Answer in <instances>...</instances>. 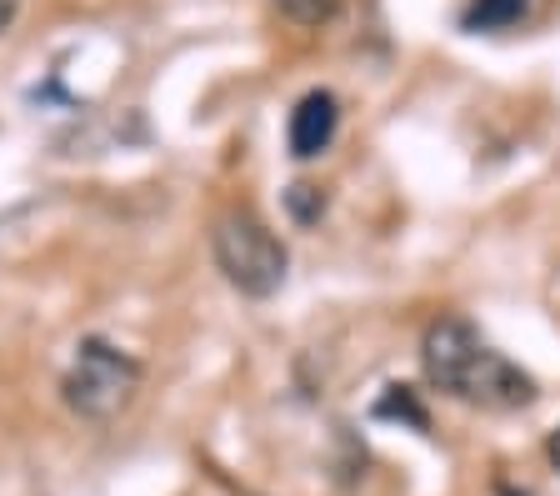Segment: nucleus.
I'll return each mask as SVG.
<instances>
[{"label":"nucleus","mask_w":560,"mask_h":496,"mask_svg":"<svg viewBox=\"0 0 560 496\" xmlns=\"http://www.w3.org/2000/svg\"><path fill=\"white\" fill-rule=\"evenodd\" d=\"M336 130H340L336 91H305L291 111V130H285V136H291V155L295 161H315L320 151H330Z\"/></svg>","instance_id":"4"},{"label":"nucleus","mask_w":560,"mask_h":496,"mask_svg":"<svg viewBox=\"0 0 560 496\" xmlns=\"http://www.w3.org/2000/svg\"><path fill=\"white\" fill-rule=\"evenodd\" d=\"M15 15H21V0H0V36L15 25Z\"/></svg>","instance_id":"8"},{"label":"nucleus","mask_w":560,"mask_h":496,"mask_svg":"<svg viewBox=\"0 0 560 496\" xmlns=\"http://www.w3.org/2000/svg\"><path fill=\"white\" fill-rule=\"evenodd\" d=\"M276 5L291 15L295 25H326L340 15V0H276Z\"/></svg>","instance_id":"7"},{"label":"nucleus","mask_w":560,"mask_h":496,"mask_svg":"<svg viewBox=\"0 0 560 496\" xmlns=\"http://www.w3.org/2000/svg\"><path fill=\"white\" fill-rule=\"evenodd\" d=\"M525 5L530 0H470L460 25L466 31H505V25H515L525 15Z\"/></svg>","instance_id":"5"},{"label":"nucleus","mask_w":560,"mask_h":496,"mask_svg":"<svg viewBox=\"0 0 560 496\" xmlns=\"http://www.w3.org/2000/svg\"><path fill=\"white\" fill-rule=\"evenodd\" d=\"M420 367L435 391L480 412H521L536 402V377L515 367L505 351H495L466 316H435L425 326Z\"/></svg>","instance_id":"1"},{"label":"nucleus","mask_w":560,"mask_h":496,"mask_svg":"<svg viewBox=\"0 0 560 496\" xmlns=\"http://www.w3.org/2000/svg\"><path fill=\"white\" fill-rule=\"evenodd\" d=\"M546 457H550V466H556V472H560V426H556V431H550V441H546Z\"/></svg>","instance_id":"9"},{"label":"nucleus","mask_w":560,"mask_h":496,"mask_svg":"<svg viewBox=\"0 0 560 496\" xmlns=\"http://www.w3.org/2000/svg\"><path fill=\"white\" fill-rule=\"evenodd\" d=\"M60 391H66V406L75 416H85V422H110V416H120L136 402L140 361L130 351H120V346L101 342V336H85V342L75 346V361H70Z\"/></svg>","instance_id":"3"},{"label":"nucleus","mask_w":560,"mask_h":496,"mask_svg":"<svg viewBox=\"0 0 560 496\" xmlns=\"http://www.w3.org/2000/svg\"><path fill=\"white\" fill-rule=\"evenodd\" d=\"M210 251H215V266L221 276L250 301H266L285 286V272H291V251L285 241L260 221L256 211L245 206H231V211L215 216L210 226Z\"/></svg>","instance_id":"2"},{"label":"nucleus","mask_w":560,"mask_h":496,"mask_svg":"<svg viewBox=\"0 0 560 496\" xmlns=\"http://www.w3.org/2000/svg\"><path fill=\"white\" fill-rule=\"evenodd\" d=\"M375 416H406L410 426H416V431H425V406L416 402V391L410 387H385V396L381 402H375Z\"/></svg>","instance_id":"6"}]
</instances>
